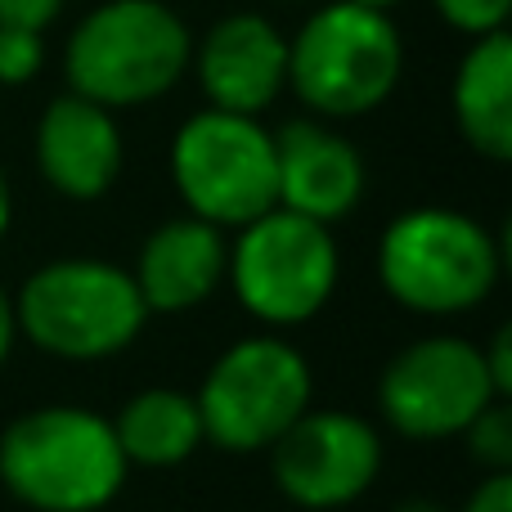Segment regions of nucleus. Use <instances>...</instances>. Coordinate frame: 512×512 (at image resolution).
<instances>
[{
  "label": "nucleus",
  "instance_id": "f257e3e1",
  "mask_svg": "<svg viewBox=\"0 0 512 512\" xmlns=\"http://www.w3.org/2000/svg\"><path fill=\"white\" fill-rule=\"evenodd\" d=\"M113 418L86 405H41L0 432V486L32 512H99L126 486Z\"/></svg>",
  "mask_w": 512,
  "mask_h": 512
},
{
  "label": "nucleus",
  "instance_id": "f03ea898",
  "mask_svg": "<svg viewBox=\"0 0 512 512\" xmlns=\"http://www.w3.org/2000/svg\"><path fill=\"white\" fill-rule=\"evenodd\" d=\"M194 36L167 0H104L68 36L63 77L81 99L140 108L171 95L189 72Z\"/></svg>",
  "mask_w": 512,
  "mask_h": 512
},
{
  "label": "nucleus",
  "instance_id": "7ed1b4c3",
  "mask_svg": "<svg viewBox=\"0 0 512 512\" xmlns=\"http://www.w3.org/2000/svg\"><path fill=\"white\" fill-rule=\"evenodd\" d=\"M504 274L499 239L454 207H409L378 239V283L400 310L432 319L468 315Z\"/></svg>",
  "mask_w": 512,
  "mask_h": 512
},
{
  "label": "nucleus",
  "instance_id": "20e7f679",
  "mask_svg": "<svg viewBox=\"0 0 512 512\" xmlns=\"http://www.w3.org/2000/svg\"><path fill=\"white\" fill-rule=\"evenodd\" d=\"M405 72V41L391 14L328 0L288 36V90L319 122H351L382 108Z\"/></svg>",
  "mask_w": 512,
  "mask_h": 512
},
{
  "label": "nucleus",
  "instance_id": "39448f33",
  "mask_svg": "<svg viewBox=\"0 0 512 512\" xmlns=\"http://www.w3.org/2000/svg\"><path fill=\"white\" fill-rule=\"evenodd\" d=\"M140 288L131 270L99 256H63L23 279L14 292L18 337L54 360H108L144 333Z\"/></svg>",
  "mask_w": 512,
  "mask_h": 512
},
{
  "label": "nucleus",
  "instance_id": "423d86ee",
  "mask_svg": "<svg viewBox=\"0 0 512 512\" xmlns=\"http://www.w3.org/2000/svg\"><path fill=\"white\" fill-rule=\"evenodd\" d=\"M194 400L207 445L225 454H261L310 409L315 378L288 337L256 333L216 355Z\"/></svg>",
  "mask_w": 512,
  "mask_h": 512
},
{
  "label": "nucleus",
  "instance_id": "0eeeda50",
  "mask_svg": "<svg viewBox=\"0 0 512 512\" xmlns=\"http://www.w3.org/2000/svg\"><path fill=\"white\" fill-rule=\"evenodd\" d=\"M342 252L328 225L270 207L234 230L225 283L239 306L265 328H297L333 301Z\"/></svg>",
  "mask_w": 512,
  "mask_h": 512
},
{
  "label": "nucleus",
  "instance_id": "6e6552de",
  "mask_svg": "<svg viewBox=\"0 0 512 512\" xmlns=\"http://www.w3.org/2000/svg\"><path fill=\"white\" fill-rule=\"evenodd\" d=\"M171 185L189 216L216 230H243L279 207L274 198V131L261 117L203 108L171 140Z\"/></svg>",
  "mask_w": 512,
  "mask_h": 512
},
{
  "label": "nucleus",
  "instance_id": "1a4fd4ad",
  "mask_svg": "<svg viewBox=\"0 0 512 512\" xmlns=\"http://www.w3.org/2000/svg\"><path fill=\"white\" fill-rule=\"evenodd\" d=\"M490 400H504L490 382L486 355L468 337H418L387 360L378 378V409L405 441H450Z\"/></svg>",
  "mask_w": 512,
  "mask_h": 512
},
{
  "label": "nucleus",
  "instance_id": "9d476101",
  "mask_svg": "<svg viewBox=\"0 0 512 512\" xmlns=\"http://www.w3.org/2000/svg\"><path fill=\"white\" fill-rule=\"evenodd\" d=\"M382 472V436L351 409H306L270 445V477L297 508L333 512L369 495Z\"/></svg>",
  "mask_w": 512,
  "mask_h": 512
},
{
  "label": "nucleus",
  "instance_id": "9b49d317",
  "mask_svg": "<svg viewBox=\"0 0 512 512\" xmlns=\"http://www.w3.org/2000/svg\"><path fill=\"white\" fill-rule=\"evenodd\" d=\"M189 68L207 108L261 117L288 90V36L261 14H225L194 41Z\"/></svg>",
  "mask_w": 512,
  "mask_h": 512
},
{
  "label": "nucleus",
  "instance_id": "f8f14e48",
  "mask_svg": "<svg viewBox=\"0 0 512 512\" xmlns=\"http://www.w3.org/2000/svg\"><path fill=\"white\" fill-rule=\"evenodd\" d=\"M364 158L346 135L319 117H301L274 131V198L283 212H297L333 230L364 198Z\"/></svg>",
  "mask_w": 512,
  "mask_h": 512
},
{
  "label": "nucleus",
  "instance_id": "ddd939ff",
  "mask_svg": "<svg viewBox=\"0 0 512 512\" xmlns=\"http://www.w3.org/2000/svg\"><path fill=\"white\" fill-rule=\"evenodd\" d=\"M126 162L117 113L72 90L54 95L36 122V171L68 203H99Z\"/></svg>",
  "mask_w": 512,
  "mask_h": 512
},
{
  "label": "nucleus",
  "instance_id": "4468645a",
  "mask_svg": "<svg viewBox=\"0 0 512 512\" xmlns=\"http://www.w3.org/2000/svg\"><path fill=\"white\" fill-rule=\"evenodd\" d=\"M225 265H230L225 230L185 212L176 221H162L140 243L131 279L149 315H185L221 292Z\"/></svg>",
  "mask_w": 512,
  "mask_h": 512
},
{
  "label": "nucleus",
  "instance_id": "2eb2a0df",
  "mask_svg": "<svg viewBox=\"0 0 512 512\" xmlns=\"http://www.w3.org/2000/svg\"><path fill=\"white\" fill-rule=\"evenodd\" d=\"M454 126L472 153L490 162L512 158V36H472L454 72Z\"/></svg>",
  "mask_w": 512,
  "mask_h": 512
},
{
  "label": "nucleus",
  "instance_id": "dca6fc26",
  "mask_svg": "<svg viewBox=\"0 0 512 512\" xmlns=\"http://www.w3.org/2000/svg\"><path fill=\"white\" fill-rule=\"evenodd\" d=\"M113 436L122 445L126 463H135V468H176L207 445L198 400L176 387L135 391L117 409Z\"/></svg>",
  "mask_w": 512,
  "mask_h": 512
},
{
  "label": "nucleus",
  "instance_id": "f3484780",
  "mask_svg": "<svg viewBox=\"0 0 512 512\" xmlns=\"http://www.w3.org/2000/svg\"><path fill=\"white\" fill-rule=\"evenodd\" d=\"M459 441L481 472H512V400H490L459 432Z\"/></svg>",
  "mask_w": 512,
  "mask_h": 512
},
{
  "label": "nucleus",
  "instance_id": "a211bd4d",
  "mask_svg": "<svg viewBox=\"0 0 512 512\" xmlns=\"http://www.w3.org/2000/svg\"><path fill=\"white\" fill-rule=\"evenodd\" d=\"M45 41L32 27H0V86H27L41 77Z\"/></svg>",
  "mask_w": 512,
  "mask_h": 512
},
{
  "label": "nucleus",
  "instance_id": "6ab92c4d",
  "mask_svg": "<svg viewBox=\"0 0 512 512\" xmlns=\"http://www.w3.org/2000/svg\"><path fill=\"white\" fill-rule=\"evenodd\" d=\"M432 9L472 41V36H490V32H504L508 14H512V0H432Z\"/></svg>",
  "mask_w": 512,
  "mask_h": 512
},
{
  "label": "nucleus",
  "instance_id": "aec40b11",
  "mask_svg": "<svg viewBox=\"0 0 512 512\" xmlns=\"http://www.w3.org/2000/svg\"><path fill=\"white\" fill-rule=\"evenodd\" d=\"M68 0H0V27H32L45 32L63 14Z\"/></svg>",
  "mask_w": 512,
  "mask_h": 512
},
{
  "label": "nucleus",
  "instance_id": "412c9836",
  "mask_svg": "<svg viewBox=\"0 0 512 512\" xmlns=\"http://www.w3.org/2000/svg\"><path fill=\"white\" fill-rule=\"evenodd\" d=\"M459 512H512V472H486Z\"/></svg>",
  "mask_w": 512,
  "mask_h": 512
},
{
  "label": "nucleus",
  "instance_id": "4be33fe9",
  "mask_svg": "<svg viewBox=\"0 0 512 512\" xmlns=\"http://www.w3.org/2000/svg\"><path fill=\"white\" fill-rule=\"evenodd\" d=\"M481 355H486V369H490L495 391L499 396H512V328L499 324L495 337H490V346H481Z\"/></svg>",
  "mask_w": 512,
  "mask_h": 512
},
{
  "label": "nucleus",
  "instance_id": "5701e85b",
  "mask_svg": "<svg viewBox=\"0 0 512 512\" xmlns=\"http://www.w3.org/2000/svg\"><path fill=\"white\" fill-rule=\"evenodd\" d=\"M18 342V324H14V297H9L5 288H0V369H5L9 351H14Z\"/></svg>",
  "mask_w": 512,
  "mask_h": 512
},
{
  "label": "nucleus",
  "instance_id": "b1692460",
  "mask_svg": "<svg viewBox=\"0 0 512 512\" xmlns=\"http://www.w3.org/2000/svg\"><path fill=\"white\" fill-rule=\"evenodd\" d=\"M9 225H14V194H9V180H5V171H0V243H5Z\"/></svg>",
  "mask_w": 512,
  "mask_h": 512
},
{
  "label": "nucleus",
  "instance_id": "393cba45",
  "mask_svg": "<svg viewBox=\"0 0 512 512\" xmlns=\"http://www.w3.org/2000/svg\"><path fill=\"white\" fill-rule=\"evenodd\" d=\"M391 512H450V508L436 504V499H405V504H396Z\"/></svg>",
  "mask_w": 512,
  "mask_h": 512
},
{
  "label": "nucleus",
  "instance_id": "a878e982",
  "mask_svg": "<svg viewBox=\"0 0 512 512\" xmlns=\"http://www.w3.org/2000/svg\"><path fill=\"white\" fill-rule=\"evenodd\" d=\"M355 5H369V9H382V14H391V9L405 5V0H355Z\"/></svg>",
  "mask_w": 512,
  "mask_h": 512
},
{
  "label": "nucleus",
  "instance_id": "bb28decb",
  "mask_svg": "<svg viewBox=\"0 0 512 512\" xmlns=\"http://www.w3.org/2000/svg\"><path fill=\"white\" fill-rule=\"evenodd\" d=\"M283 5H310V0H283Z\"/></svg>",
  "mask_w": 512,
  "mask_h": 512
}]
</instances>
